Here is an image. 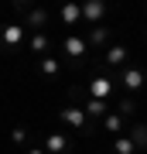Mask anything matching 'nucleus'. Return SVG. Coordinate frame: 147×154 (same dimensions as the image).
I'll list each match as a JSON object with an SVG mask.
<instances>
[{
	"mask_svg": "<svg viewBox=\"0 0 147 154\" xmlns=\"http://www.w3.org/2000/svg\"><path fill=\"white\" fill-rule=\"evenodd\" d=\"M62 120L72 123V127H79V130H86V134H93V130H96V127H89V123H86V113H82L79 106H65V110H62Z\"/></svg>",
	"mask_w": 147,
	"mask_h": 154,
	"instance_id": "obj_1",
	"label": "nucleus"
},
{
	"mask_svg": "<svg viewBox=\"0 0 147 154\" xmlns=\"http://www.w3.org/2000/svg\"><path fill=\"white\" fill-rule=\"evenodd\" d=\"M89 93H93V99L106 103V99L113 96V79H103V75H96L93 82H89Z\"/></svg>",
	"mask_w": 147,
	"mask_h": 154,
	"instance_id": "obj_2",
	"label": "nucleus"
},
{
	"mask_svg": "<svg viewBox=\"0 0 147 154\" xmlns=\"http://www.w3.org/2000/svg\"><path fill=\"white\" fill-rule=\"evenodd\" d=\"M120 82H123V89H127V93L133 96V93H140V86H144V72H140V69H127Z\"/></svg>",
	"mask_w": 147,
	"mask_h": 154,
	"instance_id": "obj_3",
	"label": "nucleus"
},
{
	"mask_svg": "<svg viewBox=\"0 0 147 154\" xmlns=\"http://www.w3.org/2000/svg\"><path fill=\"white\" fill-rule=\"evenodd\" d=\"M65 147H69V134H48V137H44V151L62 154Z\"/></svg>",
	"mask_w": 147,
	"mask_h": 154,
	"instance_id": "obj_4",
	"label": "nucleus"
},
{
	"mask_svg": "<svg viewBox=\"0 0 147 154\" xmlns=\"http://www.w3.org/2000/svg\"><path fill=\"white\" fill-rule=\"evenodd\" d=\"M127 55H130V51H127L123 45H113V48H106L103 62H106V65H120V62H127Z\"/></svg>",
	"mask_w": 147,
	"mask_h": 154,
	"instance_id": "obj_5",
	"label": "nucleus"
},
{
	"mask_svg": "<svg viewBox=\"0 0 147 154\" xmlns=\"http://www.w3.org/2000/svg\"><path fill=\"white\" fill-rule=\"evenodd\" d=\"M65 51H69V55H72V58H75V62H79L82 55H86V41H82V38H79V34H72V38L65 41Z\"/></svg>",
	"mask_w": 147,
	"mask_h": 154,
	"instance_id": "obj_6",
	"label": "nucleus"
},
{
	"mask_svg": "<svg viewBox=\"0 0 147 154\" xmlns=\"http://www.w3.org/2000/svg\"><path fill=\"white\" fill-rule=\"evenodd\" d=\"M21 38H24V28H21V24H7V28H4V41L7 45H17Z\"/></svg>",
	"mask_w": 147,
	"mask_h": 154,
	"instance_id": "obj_7",
	"label": "nucleus"
},
{
	"mask_svg": "<svg viewBox=\"0 0 147 154\" xmlns=\"http://www.w3.org/2000/svg\"><path fill=\"white\" fill-rule=\"evenodd\" d=\"M130 140H133V147H147V123H137L133 127Z\"/></svg>",
	"mask_w": 147,
	"mask_h": 154,
	"instance_id": "obj_8",
	"label": "nucleus"
},
{
	"mask_svg": "<svg viewBox=\"0 0 147 154\" xmlns=\"http://www.w3.org/2000/svg\"><path fill=\"white\" fill-rule=\"evenodd\" d=\"M103 127H106L109 134H120V130H123V120H120L116 113H109V116H103Z\"/></svg>",
	"mask_w": 147,
	"mask_h": 154,
	"instance_id": "obj_9",
	"label": "nucleus"
},
{
	"mask_svg": "<svg viewBox=\"0 0 147 154\" xmlns=\"http://www.w3.org/2000/svg\"><path fill=\"white\" fill-rule=\"evenodd\" d=\"M79 17H82V7H75V4H69L65 11H62V21H65V24H75Z\"/></svg>",
	"mask_w": 147,
	"mask_h": 154,
	"instance_id": "obj_10",
	"label": "nucleus"
},
{
	"mask_svg": "<svg viewBox=\"0 0 147 154\" xmlns=\"http://www.w3.org/2000/svg\"><path fill=\"white\" fill-rule=\"evenodd\" d=\"M82 113H89V116H106V103H99V99H89Z\"/></svg>",
	"mask_w": 147,
	"mask_h": 154,
	"instance_id": "obj_11",
	"label": "nucleus"
},
{
	"mask_svg": "<svg viewBox=\"0 0 147 154\" xmlns=\"http://www.w3.org/2000/svg\"><path fill=\"white\" fill-rule=\"evenodd\" d=\"M109 34H113V28H106V24H99V28H93V34H89V38H93V45H103Z\"/></svg>",
	"mask_w": 147,
	"mask_h": 154,
	"instance_id": "obj_12",
	"label": "nucleus"
},
{
	"mask_svg": "<svg viewBox=\"0 0 147 154\" xmlns=\"http://www.w3.org/2000/svg\"><path fill=\"white\" fill-rule=\"evenodd\" d=\"M103 11H106V4H86V7H82V17H89V21H96V17L103 14Z\"/></svg>",
	"mask_w": 147,
	"mask_h": 154,
	"instance_id": "obj_13",
	"label": "nucleus"
},
{
	"mask_svg": "<svg viewBox=\"0 0 147 154\" xmlns=\"http://www.w3.org/2000/svg\"><path fill=\"white\" fill-rule=\"evenodd\" d=\"M133 110H137V99L133 96H123L120 99V116H133Z\"/></svg>",
	"mask_w": 147,
	"mask_h": 154,
	"instance_id": "obj_14",
	"label": "nucleus"
},
{
	"mask_svg": "<svg viewBox=\"0 0 147 154\" xmlns=\"http://www.w3.org/2000/svg\"><path fill=\"white\" fill-rule=\"evenodd\" d=\"M44 21H48V14H44V11H31V17H27L31 28H44Z\"/></svg>",
	"mask_w": 147,
	"mask_h": 154,
	"instance_id": "obj_15",
	"label": "nucleus"
},
{
	"mask_svg": "<svg viewBox=\"0 0 147 154\" xmlns=\"http://www.w3.org/2000/svg\"><path fill=\"white\" fill-rule=\"evenodd\" d=\"M41 72H44V75H58V58H44L41 62Z\"/></svg>",
	"mask_w": 147,
	"mask_h": 154,
	"instance_id": "obj_16",
	"label": "nucleus"
},
{
	"mask_svg": "<svg viewBox=\"0 0 147 154\" xmlns=\"http://www.w3.org/2000/svg\"><path fill=\"white\" fill-rule=\"evenodd\" d=\"M11 140L14 144H24L27 140V130H24V127H14V130H11Z\"/></svg>",
	"mask_w": 147,
	"mask_h": 154,
	"instance_id": "obj_17",
	"label": "nucleus"
},
{
	"mask_svg": "<svg viewBox=\"0 0 147 154\" xmlns=\"http://www.w3.org/2000/svg\"><path fill=\"white\" fill-rule=\"evenodd\" d=\"M116 151H120V154H130L133 151V140L130 137H120V140H116Z\"/></svg>",
	"mask_w": 147,
	"mask_h": 154,
	"instance_id": "obj_18",
	"label": "nucleus"
},
{
	"mask_svg": "<svg viewBox=\"0 0 147 154\" xmlns=\"http://www.w3.org/2000/svg\"><path fill=\"white\" fill-rule=\"evenodd\" d=\"M48 48V38H44V34H38V38L31 41V51H44Z\"/></svg>",
	"mask_w": 147,
	"mask_h": 154,
	"instance_id": "obj_19",
	"label": "nucleus"
},
{
	"mask_svg": "<svg viewBox=\"0 0 147 154\" xmlns=\"http://www.w3.org/2000/svg\"><path fill=\"white\" fill-rule=\"evenodd\" d=\"M27 154H44V151H27Z\"/></svg>",
	"mask_w": 147,
	"mask_h": 154,
	"instance_id": "obj_20",
	"label": "nucleus"
}]
</instances>
